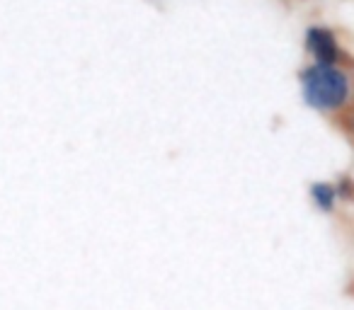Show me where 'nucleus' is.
<instances>
[{
	"instance_id": "obj_1",
	"label": "nucleus",
	"mask_w": 354,
	"mask_h": 310,
	"mask_svg": "<svg viewBox=\"0 0 354 310\" xmlns=\"http://www.w3.org/2000/svg\"><path fill=\"white\" fill-rule=\"evenodd\" d=\"M304 102L320 114L337 117L354 104V68L308 64L299 70Z\"/></svg>"
},
{
	"instance_id": "obj_2",
	"label": "nucleus",
	"mask_w": 354,
	"mask_h": 310,
	"mask_svg": "<svg viewBox=\"0 0 354 310\" xmlns=\"http://www.w3.org/2000/svg\"><path fill=\"white\" fill-rule=\"evenodd\" d=\"M306 54L310 56V64H325V66H344L354 68V56L339 41L337 32L325 25H313L304 35Z\"/></svg>"
},
{
	"instance_id": "obj_3",
	"label": "nucleus",
	"mask_w": 354,
	"mask_h": 310,
	"mask_svg": "<svg viewBox=\"0 0 354 310\" xmlns=\"http://www.w3.org/2000/svg\"><path fill=\"white\" fill-rule=\"evenodd\" d=\"M310 194V202L318 211L323 213H333L335 206H337V192H335V184L333 182H313L308 189Z\"/></svg>"
},
{
	"instance_id": "obj_4",
	"label": "nucleus",
	"mask_w": 354,
	"mask_h": 310,
	"mask_svg": "<svg viewBox=\"0 0 354 310\" xmlns=\"http://www.w3.org/2000/svg\"><path fill=\"white\" fill-rule=\"evenodd\" d=\"M335 184V192H337L339 202H352L354 204V177L352 175H339Z\"/></svg>"
},
{
	"instance_id": "obj_5",
	"label": "nucleus",
	"mask_w": 354,
	"mask_h": 310,
	"mask_svg": "<svg viewBox=\"0 0 354 310\" xmlns=\"http://www.w3.org/2000/svg\"><path fill=\"white\" fill-rule=\"evenodd\" d=\"M335 122H337L339 131H342L344 136H347L349 141L354 143V104H349V107L344 109V112H339Z\"/></svg>"
}]
</instances>
